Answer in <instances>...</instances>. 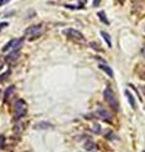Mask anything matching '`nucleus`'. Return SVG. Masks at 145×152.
<instances>
[{
    "label": "nucleus",
    "mask_w": 145,
    "mask_h": 152,
    "mask_svg": "<svg viewBox=\"0 0 145 152\" xmlns=\"http://www.w3.org/2000/svg\"><path fill=\"white\" fill-rule=\"evenodd\" d=\"M104 98L105 100L107 101V104L111 107L115 112H119L120 110V107H119V101H117V96L116 94L114 92V90L110 86H107L104 90Z\"/></svg>",
    "instance_id": "1"
},
{
    "label": "nucleus",
    "mask_w": 145,
    "mask_h": 152,
    "mask_svg": "<svg viewBox=\"0 0 145 152\" xmlns=\"http://www.w3.org/2000/svg\"><path fill=\"white\" fill-rule=\"evenodd\" d=\"M43 31H44L43 24H36V25H31V27H28L25 29L24 34L29 41H34L43 34Z\"/></svg>",
    "instance_id": "2"
},
{
    "label": "nucleus",
    "mask_w": 145,
    "mask_h": 152,
    "mask_svg": "<svg viewBox=\"0 0 145 152\" xmlns=\"http://www.w3.org/2000/svg\"><path fill=\"white\" fill-rule=\"evenodd\" d=\"M25 114H27V103H25V100H23V99H18L14 104L15 120L22 119L23 117H25Z\"/></svg>",
    "instance_id": "3"
},
{
    "label": "nucleus",
    "mask_w": 145,
    "mask_h": 152,
    "mask_svg": "<svg viewBox=\"0 0 145 152\" xmlns=\"http://www.w3.org/2000/svg\"><path fill=\"white\" fill-rule=\"evenodd\" d=\"M23 43H24V38H14V39L8 42V43L3 47L1 51L3 52H6V51H9V49H11V51L20 49L22 48V46H23Z\"/></svg>",
    "instance_id": "4"
},
{
    "label": "nucleus",
    "mask_w": 145,
    "mask_h": 152,
    "mask_svg": "<svg viewBox=\"0 0 145 152\" xmlns=\"http://www.w3.org/2000/svg\"><path fill=\"white\" fill-rule=\"evenodd\" d=\"M63 34L67 36L68 38H71V39H73V41H77V42H85V41H86L85 36L80 31H77V29L67 28V29L63 31Z\"/></svg>",
    "instance_id": "5"
},
{
    "label": "nucleus",
    "mask_w": 145,
    "mask_h": 152,
    "mask_svg": "<svg viewBox=\"0 0 145 152\" xmlns=\"http://www.w3.org/2000/svg\"><path fill=\"white\" fill-rule=\"evenodd\" d=\"M95 114L97 115V118H100V119L105 120V122H109V123H111V122H112V114L110 113L107 109H105L104 107H101V105H100V107H97Z\"/></svg>",
    "instance_id": "6"
},
{
    "label": "nucleus",
    "mask_w": 145,
    "mask_h": 152,
    "mask_svg": "<svg viewBox=\"0 0 145 152\" xmlns=\"http://www.w3.org/2000/svg\"><path fill=\"white\" fill-rule=\"evenodd\" d=\"M20 57V49H16V51H11V52L8 54L5 57V62L8 63H11V62H15L18 58Z\"/></svg>",
    "instance_id": "7"
},
{
    "label": "nucleus",
    "mask_w": 145,
    "mask_h": 152,
    "mask_svg": "<svg viewBox=\"0 0 145 152\" xmlns=\"http://www.w3.org/2000/svg\"><path fill=\"white\" fill-rule=\"evenodd\" d=\"M36 129H52L53 128V124L52 123H48V122H39L34 125Z\"/></svg>",
    "instance_id": "8"
},
{
    "label": "nucleus",
    "mask_w": 145,
    "mask_h": 152,
    "mask_svg": "<svg viewBox=\"0 0 145 152\" xmlns=\"http://www.w3.org/2000/svg\"><path fill=\"white\" fill-rule=\"evenodd\" d=\"M15 92V86H9V87H6V90H5V94H4V101H8L9 100L13 94Z\"/></svg>",
    "instance_id": "9"
},
{
    "label": "nucleus",
    "mask_w": 145,
    "mask_h": 152,
    "mask_svg": "<svg viewBox=\"0 0 145 152\" xmlns=\"http://www.w3.org/2000/svg\"><path fill=\"white\" fill-rule=\"evenodd\" d=\"M99 67H100V69H101L102 71H105V72L107 74V75L110 76V77H114V71L111 70V67L107 66V65H106V63H100Z\"/></svg>",
    "instance_id": "10"
},
{
    "label": "nucleus",
    "mask_w": 145,
    "mask_h": 152,
    "mask_svg": "<svg viewBox=\"0 0 145 152\" xmlns=\"http://www.w3.org/2000/svg\"><path fill=\"white\" fill-rule=\"evenodd\" d=\"M97 148V146H96V143L95 142H92L91 139H87L86 142H85V150L88 151V152H91L93 150H96Z\"/></svg>",
    "instance_id": "11"
},
{
    "label": "nucleus",
    "mask_w": 145,
    "mask_h": 152,
    "mask_svg": "<svg viewBox=\"0 0 145 152\" xmlns=\"http://www.w3.org/2000/svg\"><path fill=\"white\" fill-rule=\"evenodd\" d=\"M125 95H126L127 100H129V103H130V105H131V108H133V109H136V103H135V99H134L133 94H131L129 90H125Z\"/></svg>",
    "instance_id": "12"
},
{
    "label": "nucleus",
    "mask_w": 145,
    "mask_h": 152,
    "mask_svg": "<svg viewBox=\"0 0 145 152\" xmlns=\"http://www.w3.org/2000/svg\"><path fill=\"white\" fill-rule=\"evenodd\" d=\"M97 16H99V18H100V20H101V22L102 23H104V24H110V20L107 19V16H106V14H105V11H102V10H100L99 13H97Z\"/></svg>",
    "instance_id": "13"
},
{
    "label": "nucleus",
    "mask_w": 145,
    "mask_h": 152,
    "mask_svg": "<svg viewBox=\"0 0 145 152\" xmlns=\"http://www.w3.org/2000/svg\"><path fill=\"white\" fill-rule=\"evenodd\" d=\"M101 36L106 41V43H107L109 47H112V42H111V38H110V34H107V33L104 32V31H101Z\"/></svg>",
    "instance_id": "14"
},
{
    "label": "nucleus",
    "mask_w": 145,
    "mask_h": 152,
    "mask_svg": "<svg viewBox=\"0 0 145 152\" xmlns=\"http://www.w3.org/2000/svg\"><path fill=\"white\" fill-rule=\"evenodd\" d=\"M65 8H67V9H73V10H76V9H83V5H71V4H67V5H65Z\"/></svg>",
    "instance_id": "15"
},
{
    "label": "nucleus",
    "mask_w": 145,
    "mask_h": 152,
    "mask_svg": "<svg viewBox=\"0 0 145 152\" xmlns=\"http://www.w3.org/2000/svg\"><path fill=\"white\" fill-rule=\"evenodd\" d=\"M24 129V127H23V124H20V123H18V124H16L15 125V128H14V132L15 133H20V132H22V130Z\"/></svg>",
    "instance_id": "16"
},
{
    "label": "nucleus",
    "mask_w": 145,
    "mask_h": 152,
    "mask_svg": "<svg viewBox=\"0 0 145 152\" xmlns=\"http://www.w3.org/2000/svg\"><path fill=\"white\" fill-rule=\"evenodd\" d=\"M115 137H116V136H115V133H112L111 130H107V132H106V138H107V139H112V141H114V139H116Z\"/></svg>",
    "instance_id": "17"
},
{
    "label": "nucleus",
    "mask_w": 145,
    "mask_h": 152,
    "mask_svg": "<svg viewBox=\"0 0 145 152\" xmlns=\"http://www.w3.org/2000/svg\"><path fill=\"white\" fill-rule=\"evenodd\" d=\"M90 46H91V47H92L93 49H97V51H102V48L100 47V44H99V43H96V42H91V43H90Z\"/></svg>",
    "instance_id": "18"
},
{
    "label": "nucleus",
    "mask_w": 145,
    "mask_h": 152,
    "mask_svg": "<svg viewBox=\"0 0 145 152\" xmlns=\"http://www.w3.org/2000/svg\"><path fill=\"white\" fill-rule=\"evenodd\" d=\"M92 130H93L95 133H101V127H100L99 124H95V125L92 127Z\"/></svg>",
    "instance_id": "19"
},
{
    "label": "nucleus",
    "mask_w": 145,
    "mask_h": 152,
    "mask_svg": "<svg viewBox=\"0 0 145 152\" xmlns=\"http://www.w3.org/2000/svg\"><path fill=\"white\" fill-rule=\"evenodd\" d=\"M4 143H5V137L0 136V148H4Z\"/></svg>",
    "instance_id": "20"
},
{
    "label": "nucleus",
    "mask_w": 145,
    "mask_h": 152,
    "mask_svg": "<svg viewBox=\"0 0 145 152\" xmlns=\"http://www.w3.org/2000/svg\"><path fill=\"white\" fill-rule=\"evenodd\" d=\"M8 25H9V24H8L6 22H3V23H0V31H1V29H4V28H6Z\"/></svg>",
    "instance_id": "21"
},
{
    "label": "nucleus",
    "mask_w": 145,
    "mask_h": 152,
    "mask_svg": "<svg viewBox=\"0 0 145 152\" xmlns=\"http://www.w3.org/2000/svg\"><path fill=\"white\" fill-rule=\"evenodd\" d=\"M9 1H11V0H0V6L5 5V4H8Z\"/></svg>",
    "instance_id": "22"
},
{
    "label": "nucleus",
    "mask_w": 145,
    "mask_h": 152,
    "mask_svg": "<svg viewBox=\"0 0 145 152\" xmlns=\"http://www.w3.org/2000/svg\"><path fill=\"white\" fill-rule=\"evenodd\" d=\"M101 3V0H93V6H97Z\"/></svg>",
    "instance_id": "23"
},
{
    "label": "nucleus",
    "mask_w": 145,
    "mask_h": 152,
    "mask_svg": "<svg viewBox=\"0 0 145 152\" xmlns=\"http://www.w3.org/2000/svg\"><path fill=\"white\" fill-rule=\"evenodd\" d=\"M141 56H144V57H145V44H144V47L141 48Z\"/></svg>",
    "instance_id": "24"
},
{
    "label": "nucleus",
    "mask_w": 145,
    "mask_h": 152,
    "mask_svg": "<svg viewBox=\"0 0 145 152\" xmlns=\"http://www.w3.org/2000/svg\"><path fill=\"white\" fill-rule=\"evenodd\" d=\"M141 90H143V92H144V95H145V86H143V89H141Z\"/></svg>",
    "instance_id": "25"
}]
</instances>
